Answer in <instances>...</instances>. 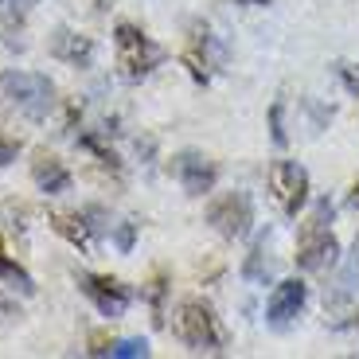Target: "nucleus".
<instances>
[{
  "label": "nucleus",
  "instance_id": "f257e3e1",
  "mask_svg": "<svg viewBox=\"0 0 359 359\" xmlns=\"http://www.w3.org/2000/svg\"><path fill=\"white\" fill-rule=\"evenodd\" d=\"M0 94L8 98L12 109H20L24 117L39 121L47 117V109L55 106V86L47 74H36V71H8L0 74Z\"/></svg>",
  "mask_w": 359,
  "mask_h": 359
},
{
  "label": "nucleus",
  "instance_id": "f03ea898",
  "mask_svg": "<svg viewBox=\"0 0 359 359\" xmlns=\"http://www.w3.org/2000/svg\"><path fill=\"white\" fill-rule=\"evenodd\" d=\"M332 215L336 211H332L328 199H320V203L313 207V219H309L305 231H301V250H297V266L301 269H328V266H336L340 246H336L332 231H328Z\"/></svg>",
  "mask_w": 359,
  "mask_h": 359
},
{
  "label": "nucleus",
  "instance_id": "7ed1b4c3",
  "mask_svg": "<svg viewBox=\"0 0 359 359\" xmlns=\"http://www.w3.org/2000/svg\"><path fill=\"white\" fill-rule=\"evenodd\" d=\"M114 39H117V67H121V74H126L129 82L144 79L149 71H156V67L164 63V47L153 43V39L144 36L141 27L117 24Z\"/></svg>",
  "mask_w": 359,
  "mask_h": 359
},
{
  "label": "nucleus",
  "instance_id": "20e7f679",
  "mask_svg": "<svg viewBox=\"0 0 359 359\" xmlns=\"http://www.w3.org/2000/svg\"><path fill=\"white\" fill-rule=\"evenodd\" d=\"M176 332L180 340L188 344L191 351H199V355H219L223 351V328H219L215 313L207 305H199V301H188V305H180V316H176Z\"/></svg>",
  "mask_w": 359,
  "mask_h": 359
},
{
  "label": "nucleus",
  "instance_id": "39448f33",
  "mask_svg": "<svg viewBox=\"0 0 359 359\" xmlns=\"http://www.w3.org/2000/svg\"><path fill=\"white\" fill-rule=\"evenodd\" d=\"M207 223L215 226L223 238H243L254 223V207H250V196L243 191H226L219 196L215 203L207 207Z\"/></svg>",
  "mask_w": 359,
  "mask_h": 359
},
{
  "label": "nucleus",
  "instance_id": "423d86ee",
  "mask_svg": "<svg viewBox=\"0 0 359 359\" xmlns=\"http://www.w3.org/2000/svg\"><path fill=\"white\" fill-rule=\"evenodd\" d=\"M269 188H273V196H278L281 211L293 219L297 211L309 203V172L297 161H278L273 168H269Z\"/></svg>",
  "mask_w": 359,
  "mask_h": 359
},
{
  "label": "nucleus",
  "instance_id": "0eeeda50",
  "mask_svg": "<svg viewBox=\"0 0 359 359\" xmlns=\"http://www.w3.org/2000/svg\"><path fill=\"white\" fill-rule=\"evenodd\" d=\"M79 289L94 301V309H98L102 316H109V320H117V316H126L129 309V289L121 285V281H109V278H94V273H79Z\"/></svg>",
  "mask_w": 359,
  "mask_h": 359
},
{
  "label": "nucleus",
  "instance_id": "6e6552de",
  "mask_svg": "<svg viewBox=\"0 0 359 359\" xmlns=\"http://www.w3.org/2000/svg\"><path fill=\"white\" fill-rule=\"evenodd\" d=\"M172 172H176V180L184 184V191L188 196H207V191L215 188V180H219V172H215V164L207 161L203 153H180L176 161H172Z\"/></svg>",
  "mask_w": 359,
  "mask_h": 359
},
{
  "label": "nucleus",
  "instance_id": "1a4fd4ad",
  "mask_svg": "<svg viewBox=\"0 0 359 359\" xmlns=\"http://www.w3.org/2000/svg\"><path fill=\"white\" fill-rule=\"evenodd\" d=\"M305 301H309V285H305V281H297V278L278 281L273 293H269V305H266L269 324H273V328H285V324L305 309Z\"/></svg>",
  "mask_w": 359,
  "mask_h": 359
},
{
  "label": "nucleus",
  "instance_id": "9d476101",
  "mask_svg": "<svg viewBox=\"0 0 359 359\" xmlns=\"http://www.w3.org/2000/svg\"><path fill=\"white\" fill-rule=\"evenodd\" d=\"M90 211L86 215H55L51 223H55V231L63 234L67 243H74L79 250H94V243H98V234L106 231V223H90Z\"/></svg>",
  "mask_w": 359,
  "mask_h": 359
},
{
  "label": "nucleus",
  "instance_id": "9b49d317",
  "mask_svg": "<svg viewBox=\"0 0 359 359\" xmlns=\"http://www.w3.org/2000/svg\"><path fill=\"white\" fill-rule=\"evenodd\" d=\"M51 51L59 55L63 63H71V67H90L94 63V43H90L86 36H74L71 27H59V32H55Z\"/></svg>",
  "mask_w": 359,
  "mask_h": 359
},
{
  "label": "nucleus",
  "instance_id": "f8f14e48",
  "mask_svg": "<svg viewBox=\"0 0 359 359\" xmlns=\"http://www.w3.org/2000/svg\"><path fill=\"white\" fill-rule=\"evenodd\" d=\"M32 180H36L39 191H47V196H59V191L71 188V172H67L63 161H55V156H39L32 164Z\"/></svg>",
  "mask_w": 359,
  "mask_h": 359
},
{
  "label": "nucleus",
  "instance_id": "ddd939ff",
  "mask_svg": "<svg viewBox=\"0 0 359 359\" xmlns=\"http://www.w3.org/2000/svg\"><path fill=\"white\" fill-rule=\"evenodd\" d=\"M269 273H273V258H269V238H258L250 250V258H246L243 266V278L250 281V285H266Z\"/></svg>",
  "mask_w": 359,
  "mask_h": 359
},
{
  "label": "nucleus",
  "instance_id": "4468645a",
  "mask_svg": "<svg viewBox=\"0 0 359 359\" xmlns=\"http://www.w3.org/2000/svg\"><path fill=\"white\" fill-rule=\"evenodd\" d=\"M114 355V359H144L149 355V340L144 336H129V340H114L109 348H94V355Z\"/></svg>",
  "mask_w": 359,
  "mask_h": 359
},
{
  "label": "nucleus",
  "instance_id": "2eb2a0df",
  "mask_svg": "<svg viewBox=\"0 0 359 359\" xmlns=\"http://www.w3.org/2000/svg\"><path fill=\"white\" fill-rule=\"evenodd\" d=\"M0 278L8 281V285H16V289H24V293H32V278H27V269L20 266V262H12L8 254H0Z\"/></svg>",
  "mask_w": 359,
  "mask_h": 359
},
{
  "label": "nucleus",
  "instance_id": "dca6fc26",
  "mask_svg": "<svg viewBox=\"0 0 359 359\" xmlns=\"http://www.w3.org/2000/svg\"><path fill=\"white\" fill-rule=\"evenodd\" d=\"M32 4H36V0H0V16L4 20H24Z\"/></svg>",
  "mask_w": 359,
  "mask_h": 359
},
{
  "label": "nucleus",
  "instance_id": "f3484780",
  "mask_svg": "<svg viewBox=\"0 0 359 359\" xmlns=\"http://www.w3.org/2000/svg\"><path fill=\"white\" fill-rule=\"evenodd\" d=\"M336 74L344 79L348 94H359V67H351V63H336Z\"/></svg>",
  "mask_w": 359,
  "mask_h": 359
},
{
  "label": "nucleus",
  "instance_id": "a211bd4d",
  "mask_svg": "<svg viewBox=\"0 0 359 359\" xmlns=\"http://www.w3.org/2000/svg\"><path fill=\"white\" fill-rule=\"evenodd\" d=\"M16 156H20V141H16V137L0 133V168H4V164H12Z\"/></svg>",
  "mask_w": 359,
  "mask_h": 359
},
{
  "label": "nucleus",
  "instance_id": "6ab92c4d",
  "mask_svg": "<svg viewBox=\"0 0 359 359\" xmlns=\"http://www.w3.org/2000/svg\"><path fill=\"white\" fill-rule=\"evenodd\" d=\"M133 246V223H121L117 226V250H129Z\"/></svg>",
  "mask_w": 359,
  "mask_h": 359
},
{
  "label": "nucleus",
  "instance_id": "aec40b11",
  "mask_svg": "<svg viewBox=\"0 0 359 359\" xmlns=\"http://www.w3.org/2000/svg\"><path fill=\"white\" fill-rule=\"evenodd\" d=\"M273 141L285 144V129H281V106H273Z\"/></svg>",
  "mask_w": 359,
  "mask_h": 359
},
{
  "label": "nucleus",
  "instance_id": "412c9836",
  "mask_svg": "<svg viewBox=\"0 0 359 359\" xmlns=\"http://www.w3.org/2000/svg\"><path fill=\"white\" fill-rule=\"evenodd\" d=\"M348 207H355V211H359V180H355V188H351V196H348Z\"/></svg>",
  "mask_w": 359,
  "mask_h": 359
}]
</instances>
